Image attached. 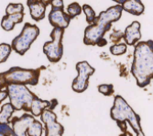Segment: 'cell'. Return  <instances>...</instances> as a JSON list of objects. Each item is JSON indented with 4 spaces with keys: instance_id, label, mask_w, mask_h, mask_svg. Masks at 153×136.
<instances>
[{
    "instance_id": "1",
    "label": "cell",
    "mask_w": 153,
    "mask_h": 136,
    "mask_svg": "<svg viewBox=\"0 0 153 136\" xmlns=\"http://www.w3.org/2000/svg\"><path fill=\"white\" fill-rule=\"evenodd\" d=\"M131 73L140 87L150 84L153 79V40L138 42L135 45Z\"/></svg>"
},
{
    "instance_id": "2",
    "label": "cell",
    "mask_w": 153,
    "mask_h": 136,
    "mask_svg": "<svg viewBox=\"0 0 153 136\" xmlns=\"http://www.w3.org/2000/svg\"><path fill=\"white\" fill-rule=\"evenodd\" d=\"M122 7L113 6L102 11L97 16L92 25H89L85 31L83 43L86 45H97L101 40L105 39V34L111 29L112 23L120 19L122 16Z\"/></svg>"
},
{
    "instance_id": "3",
    "label": "cell",
    "mask_w": 153,
    "mask_h": 136,
    "mask_svg": "<svg viewBox=\"0 0 153 136\" xmlns=\"http://www.w3.org/2000/svg\"><path fill=\"white\" fill-rule=\"evenodd\" d=\"M110 116L114 120L122 132H127V121L129 123L132 130L137 133L142 132L140 124V117L138 116L133 108L128 104L121 96L117 95L114 99V105L110 111Z\"/></svg>"
},
{
    "instance_id": "4",
    "label": "cell",
    "mask_w": 153,
    "mask_h": 136,
    "mask_svg": "<svg viewBox=\"0 0 153 136\" xmlns=\"http://www.w3.org/2000/svg\"><path fill=\"white\" fill-rule=\"evenodd\" d=\"M6 89L8 93L9 103L14 107L15 111H30L31 104L36 95L29 87L24 85H8Z\"/></svg>"
},
{
    "instance_id": "5",
    "label": "cell",
    "mask_w": 153,
    "mask_h": 136,
    "mask_svg": "<svg viewBox=\"0 0 153 136\" xmlns=\"http://www.w3.org/2000/svg\"><path fill=\"white\" fill-rule=\"evenodd\" d=\"M40 68L38 69H26L19 66L11 67L7 72H4V76L7 85H30L36 86L39 83Z\"/></svg>"
},
{
    "instance_id": "6",
    "label": "cell",
    "mask_w": 153,
    "mask_h": 136,
    "mask_svg": "<svg viewBox=\"0 0 153 136\" xmlns=\"http://www.w3.org/2000/svg\"><path fill=\"white\" fill-rule=\"evenodd\" d=\"M39 34V27L35 24L25 23L23 29L19 36L14 38L11 43L12 50L15 51L20 55L24 54L30 50L31 44L35 42Z\"/></svg>"
},
{
    "instance_id": "7",
    "label": "cell",
    "mask_w": 153,
    "mask_h": 136,
    "mask_svg": "<svg viewBox=\"0 0 153 136\" xmlns=\"http://www.w3.org/2000/svg\"><path fill=\"white\" fill-rule=\"evenodd\" d=\"M64 30L54 28L51 32V42L45 43L43 45V52L46 54L48 60L51 63H58L63 54L62 38Z\"/></svg>"
},
{
    "instance_id": "8",
    "label": "cell",
    "mask_w": 153,
    "mask_h": 136,
    "mask_svg": "<svg viewBox=\"0 0 153 136\" xmlns=\"http://www.w3.org/2000/svg\"><path fill=\"white\" fill-rule=\"evenodd\" d=\"M76 70L78 72L77 77L73 81L72 87L73 90L77 93L85 92L89 85V77L94 75V68L92 67L86 61H82L77 63Z\"/></svg>"
},
{
    "instance_id": "9",
    "label": "cell",
    "mask_w": 153,
    "mask_h": 136,
    "mask_svg": "<svg viewBox=\"0 0 153 136\" xmlns=\"http://www.w3.org/2000/svg\"><path fill=\"white\" fill-rule=\"evenodd\" d=\"M40 120L45 124V136H62L64 128L57 121V115L52 111H45Z\"/></svg>"
},
{
    "instance_id": "10",
    "label": "cell",
    "mask_w": 153,
    "mask_h": 136,
    "mask_svg": "<svg viewBox=\"0 0 153 136\" xmlns=\"http://www.w3.org/2000/svg\"><path fill=\"white\" fill-rule=\"evenodd\" d=\"M35 120V117L29 113H25L21 117H14L11 124L16 136H27V129Z\"/></svg>"
},
{
    "instance_id": "11",
    "label": "cell",
    "mask_w": 153,
    "mask_h": 136,
    "mask_svg": "<svg viewBox=\"0 0 153 136\" xmlns=\"http://www.w3.org/2000/svg\"><path fill=\"white\" fill-rule=\"evenodd\" d=\"M71 19V17L64 12V9H51L49 14V21L53 28L65 30Z\"/></svg>"
},
{
    "instance_id": "12",
    "label": "cell",
    "mask_w": 153,
    "mask_h": 136,
    "mask_svg": "<svg viewBox=\"0 0 153 136\" xmlns=\"http://www.w3.org/2000/svg\"><path fill=\"white\" fill-rule=\"evenodd\" d=\"M27 5L29 6L32 19L39 21L44 19L46 8L49 5H51V1H45V0H29V1H27Z\"/></svg>"
},
{
    "instance_id": "13",
    "label": "cell",
    "mask_w": 153,
    "mask_h": 136,
    "mask_svg": "<svg viewBox=\"0 0 153 136\" xmlns=\"http://www.w3.org/2000/svg\"><path fill=\"white\" fill-rule=\"evenodd\" d=\"M141 38L140 33V23L138 21H133L127 27L124 32L125 43L129 46H135Z\"/></svg>"
},
{
    "instance_id": "14",
    "label": "cell",
    "mask_w": 153,
    "mask_h": 136,
    "mask_svg": "<svg viewBox=\"0 0 153 136\" xmlns=\"http://www.w3.org/2000/svg\"><path fill=\"white\" fill-rule=\"evenodd\" d=\"M57 105H58L57 99H52L49 101V100L40 99L38 97H36L32 101L30 112L34 117H39L41 116V114L45 111H52Z\"/></svg>"
},
{
    "instance_id": "15",
    "label": "cell",
    "mask_w": 153,
    "mask_h": 136,
    "mask_svg": "<svg viewBox=\"0 0 153 136\" xmlns=\"http://www.w3.org/2000/svg\"><path fill=\"white\" fill-rule=\"evenodd\" d=\"M122 7V9L135 16H140L143 14L145 7L140 0H122L117 1Z\"/></svg>"
},
{
    "instance_id": "16",
    "label": "cell",
    "mask_w": 153,
    "mask_h": 136,
    "mask_svg": "<svg viewBox=\"0 0 153 136\" xmlns=\"http://www.w3.org/2000/svg\"><path fill=\"white\" fill-rule=\"evenodd\" d=\"M24 18V13H19V14H14V15H6L3 17L1 21L2 29L10 31L14 29L17 24L21 23Z\"/></svg>"
},
{
    "instance_id": "17",
    "label": "cell",
    "mask_w": 153,
    "mask_h": 136,
    "mask_svg": "<svg viewBox=\"0 0 153 136\" xmlns=\"http://www.w3.org/2000/svg\"><path fill=\"white\" fill-rule=\"evenodd\" d=\"M14 111H15V108L10 103L4 104L1 108V111H0V124H8L10 117Z\"/></svg>"
},
{
    "instance_id": "18",
    "label": "cell",
    "mask_w": 153,
    "mask_h": 136,
    "mask_svg": "<svg viewBox=\"0 0 153 136\" xmlns=\"http://www.w3.org/2000/svg\"><path fill=\"white\" fill-rule=\"evenodd\" d=\"M42 132H43V127L42 124L37 120H35L31 125L29 127L27 132V136H41L42 135Z\"/></svg>"
},
{
    "instance_id": "19",
    "label": "cell",
    "mask_w": 153,
    "mask_h": 136,
    "mask_svg": "<svg viewBox=\"0 0 153 136\" xmlns=\"http://www.w3.org/2000/svg\"><path fill=\"white\" fill-rule=\"evenodd\" d=\"M12 52V47L11 45L7 43H1L0 44V64L5 63Z\"/></svg>"
},
{
    "instance_id": "20",
    "label": "cell",
    "mask_w": 153,
    "mask_h": 136,
    "mask_svg": "<svg viewBox=\"0 0 153 136\" xmlns=\"http://www.w3.org/2000/svg\"><path fill=\"white\" fill-rule=\"evenodd\" d=\"M82 12V7L77 2H74L67 7V14L71 17V19H74L79 16Z\"/></svg>"
},
{
    "instance_id": "21",
    "label": "cell",
    "mask_w": 153,
    "mask_h": 136,
    "mask_svg": "<svg viewBox=\"0 0 153 136\" xmlns=\"http://www.w3.org/2000/svg\"><path fill=\"white\" fill-rule=\"evenodd\" d=\"M19 13H24V7L22 4H13L10 3L6 8L7 15H14L19 14Z\"/></svg>"
},
{
    "instance_id": "22",
    "label": "cell",
    "mask_w": 153,
    "mask_h": 136,
    "mask_svg": "<svg viewBox=\"0 0 153 136\" xmlns=\"http://www.w3.org/2000/svg\"><path fill=\"white\" fill-rule=\"evenodd\" d=\"M82 11L85 12V14L86 16V21L90 25H92L94 23L95 18H96L94 10L89 5H83L82 6Z\"/></svg>"
},
{
    "instance_id": "23",
    "label": "cell",
    "mask_w": 153,
    "mask_h": 136,
    "mask_svg": "<svg viewBox=\"0 0 153 136\" xmlns=\"http://www.w3.org/2000/svg\"><path fill=\"white\" fill-rule=\"evenodd\" d=\"M127 52V44L126 43H119L115 44L110 47V52L114 55H122Z\"/></svg>"
},
{
    "instance_id": "24",
    "label": "cell",
    "mask_w": 153,
    "mask_h": 136,
    "mask_svg": "<svg viewBox=\"0 0 153 136\" xmlns=\"http://www.w3.org/2000/svg\"><path fill=\"white\" fill-rule=\"evenodd\" d=\"M98 91L105 96H112L114 94V87L111 84H102L98 86Z\"/></svg>"
},
{
    "instance_id": "25",
    "label": "cell",
    "mask_w": 153,
    "mask_h": 136,
    "mask_svg": "<svg viewBox=\"0 0 153 136\" xmlns=\"http://www.w3.org/2000/svg\"><path fill=\"white\" fill-rule=\"evenodd\" d=\"M0 136H16V134L8 124H0Z\"/></svg>"
},
{
    "instance_id": "26",
    "label": "cell",
    "mask_w": 153,
    "mask_h": 136,
    "mask_svg": "<svg viewBox=\"0 0 153 136\" xmlns=\"http://www.w3.org/2000/svg\"><path fill=\"white\" fill-rule=\"evenodd\" d=\"M51 9H64L62 0H51Z\"/></svg>"
},
{
    "instance_id": "27",
    "label": "cell",
    "mask_w": 153,
    "mask_h": 136,
    "mask_svg": "<svg viewBox=\"0 0 153 136\" xmlns=\"http://www.w3.org/2000/svg\"><path fill=\"white\" fill-rule=\"evenodd\" d=\"M7 87V85L6 83L4 73H0V90H2V88Z\"/></svg>"
},
{
    "instance_id": "28",
    "label": "cell",
    "mask_w": 153,
    "mask_h": 136,
    "mask_svg": "<svg viewBox=\"0 0 153 136\" xmlns=\"http://www.w3.org/2000/svg\"><path fill=\"white\" fill-rule=\"evenodd\" d=\"M7 98H8V93L7 89H2L0 90V103H1L3 100H5Z\"/></svg>"
},
{
    "instance_id": "29",
    "label": "cell",
    "mask_w": 153,
    "mask_h": 136,
    "mask_svg": "<svg viewBox=\"0 0 153 136\" xmlns=\"http://www.w3.org/2000/svg\"><path fill=\"white\" fill-rule=\"evenodd\" d=\"M119 136H133V135L131 134V132L127 131V132H122Z\"/></svg>"
},
{
    "instance_id": "30",
    "label": "cell",
    "mask_w": 153,
    "mask_h": 136,
    "mask_svg": "<svg viewBox=\"0 0 153 136\" xmlns=\"http://www.w3.org/2000/svg\"><path fill=\"white\" fill-rule=\"evenodd\" d=\"M137 136H145L144 133H143V131L142 132H140L138 133H137Z\"/></svg>"
}]
</instances>
